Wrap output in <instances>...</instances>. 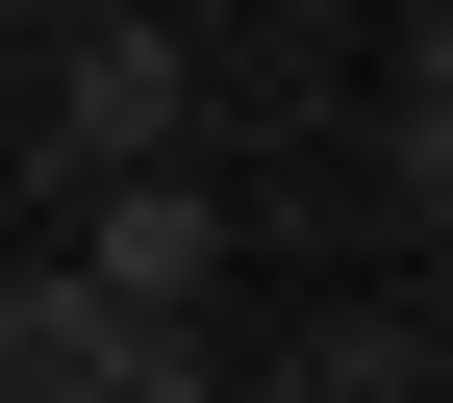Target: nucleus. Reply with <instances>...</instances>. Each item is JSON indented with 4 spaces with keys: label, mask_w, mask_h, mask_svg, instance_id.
Returning <instances> with one entry per match:
<instances>
[{
    "label": "nucleus",
    "mask_w": 453,
    "mask_h": 403,
    "mask_svg": "<svg viewBox=\"0 0 453 403\" xmlns=\"http://www.w3.org/2000/svg\"><path fill=\"white\" fill-rule=\"evenodd\" d=\"M76 277H101V303H151V328H202V277H226V202H202V177H127V202L76 227Z\"/></svg>",
    "instance_id": "7ed1b4c3"
},
{
    "label": "nucleus",
    "mask_w": 453,
    "mask_h": 403,
    "mask_svg": "<svg viewBox=\"0 0 453 403\" xmlns=\"http://www.w3.org/2000/svg\"><path fill=\"white\" fill-rule=\"evenodd\" d=\"M378 177H403V227H453V101H428V76L378 101Z\"/></svg>",
    "instance_id": "20e7f679"
},
{
    "label": "nucleus",
    "mask_w": 453,
    "mask_h": 403,
    "mask_svg": "<svg viewBox=\"0 0 453 403\" xmlns=\"http://www.w3.org/2000/svg\"><path fill=\"white\" fill-rule=\"evenodd\" d=\"M403 76H428V101H453V0H428V26H403Z\"/></svg>",
    "instance_id": "39448f33"
},
{
    "label": "nucleus",
    "mask_w": 453,
    "mask_h": 403,
    "mask_svg": "<svg viewBox=\"0 0 453 403\" xmlns=\"http://www.w3.org/2000/svg\"><path fill=\"white\" fill-rule=\"evenodd\" d=\"M226 403H327V378H226Z\"/></svg>",
    "instance_id": "423d86ee"
},
{
    "label": "nucleus",
    "mask_w": 453,
    "mask_h": 403,
    "mask_svg": "<svg viewBox=\"0 0 453 403\" xmlns=\"http://www.w3.org/2000/svg\"><path fill=\"white\" fill-rule=\"evenodd\" d=\"M177 127H202V50L177 26H50V177H76V202L177 177Z\"/></svg>",
    "instance_id": "f03ea898"
},
{
    "label": "nucleus",
    "mask_w": 453,
    "mask_h": 403,
    "mask_svg": "<svg viewBox=\"0 0 453 403\" xmlns=\"http://www.w3.org/2000/svg\"><path fill=\"white\" fill-rule=\"evenodd\" d=\"M0 403H226V378H202V328L101 303V277L50 252V277H0Z\"/></svg>",
    "instance_id": "f257e3e1"
}]
</instances>
